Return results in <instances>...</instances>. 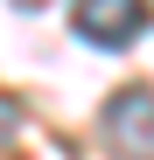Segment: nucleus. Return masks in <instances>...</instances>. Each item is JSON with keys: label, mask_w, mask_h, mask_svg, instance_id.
I'll return each mask as SVG.
<instances>
[{"label": "nucleus", "mask_w": 154, "mask_h": 160, "mask_svg": "<svg viewBox=\"0 0 154 160\" xmlns=\"http://www.w3.org/2000/svg\"><path fill=\"white\" fill-rule=\"evenodd\" d=\"M147 0H77V14H70V28L84 35L91 49H133L147 35Z\"/></svg>", "instance_id": "f03ea898"}, {"label": "nucleus", "mask_w": 154, "mask_h": 160, "mask_svg": "<svg viewBox=\"0 0 154 160\" xmlns=\"http://www.w3.org/2000/svg\"><path fill=\"white\" fill-rule=\"evenodd\" d=\"M98 125H105L112 160H154V91L147 84H126L105 112H98Z\"/></svg>", "instance_id": "f257e3e1"}, {"label": "nucleus", "mask_w": 154, "mask_h": 160, "mask_svg": "<svg viewBox=\"0 0 154 160\" xmlns=\"http://www.w3.org/2000/svg\"><path fill=\"white\" fill-rule=\"evenodd\" d=\"M14 7H49V0H14Z\"/></svg>", "instance_id": "7ed1b4c3"}]
</instances>
